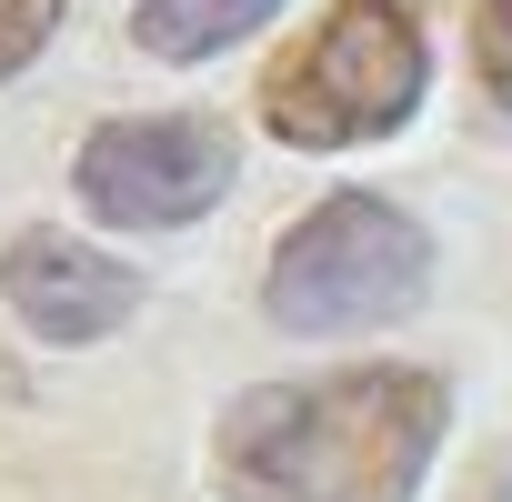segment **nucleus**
Here are the masks:
<instances>
[{"mask_svg": "<svg viewBox=\"0 0 512 502\" xmlns=\"http://www.w3.org/2000/svg\"><path fill=\"white\" fill-rule=\"evenodd\" d=\"M452 392L422 362H352L322 382H262L211 432L231 502H412L442 452Z\"/></svg>", "mask_w": 512, "mask_h": 502, "instance_id": "nucleus-1", "label": "nucleus"}, {"mask_svg": "<svg viewBox=\"0 0 512 502\" xmlns=\"http://www.w3.org/2000/svg\"><path fill=\"white\" fill-rule=\"evenodd\" d=\"M432 51L402 0H332V11L262 71V121L292 151H352L422 111Z\"/></svg>", "mask_w": 512, "mask_h": 502, "instance_id": "nucleus-2", "label": "nucleus"}, {"mask_svg": "<svg viewBox=\"0 0 512 502\" xmlns=\"http://www.w3.org/2000/svg\"><path fill=\"white\" fill-rule=\"evenodd\" d=\"M422 292H432V231L382 191L312 201L272 241V272H262V312L302 342L402 322V312H422Z\"/></svg>", "mask_w": 512, "mask_h": 502, "instance_id": "nucleus-3", "label": "nucleus"}, {"mask_svg": "<svg viewBox=\"0 0 512 502\" xmlns=\"http://www.w3.org/2000/svg\"><path fill=\"white\" fill-rule=\"evenodd\" d=\"M81 211H101L111 231H181L231 191V131L211 111H141V121H101L71 161Z\"/></svg>", "mask_w": 512, "mask_h": 502, "instance_id": "nucleus-4", "label": "nucleus"}, {"mask_svg": "<svg viewBox=\"0 0 512 502\" xmlns=\"http://www.w3.org/2000/svg\"><path fill=\"white\" fill-rule=\"evenodd\" d=\"M0 302H11V322H21L31 342L81 352V342H111V332L141 312V272L111 262L101 241L41 221V231H11V251H0Z\"/></svg>", "mask_w": 512, "mask_h": 502, "instance_id": "nucleus-5", "label": "nucleus"}, {"mask_svg": "<svg viewBox=\"0 0 512 502\" xmlns=\"http://www.w3.org/2000/svg\"><path fill=\"white\" fill-rule=\"evenodd\" d=\"M282 0H131V41L151 61H211L231 41H251Z\"/></svg>", "mask_w": 512, "mask_h": 502, "instance_id": "nucleus-6", "label": "nucleus"}, {"mask_svg": "<svg viewBox=\"0 0 512 502\" xmlns=\"http://www.w3.org/2000/svg\"><path fill=\"white\" fill-rule=\"evenodd\" d=\"M61 11H71V0H0V81H21V71L51 51Z\"/></svg>", "mask_w": 512, "mask_h": 502, "instance_id": "nucleus-7", "label": "nucleus"}, {"mask_svg": "<svg viewBox=\"0 0 512 502\" xmlns=\"http://www.w3.org/2000/svg\"><path fill=\"white\" fill-rule=\"evenodd\" d=\"M472 71H482V91L512 111V0H482V11H472Z\"/></svg>", "mask_w": 512, "mask_h": 502, "instance_id": "nucleus-8", "label": "nucleus"}]
</instances>
